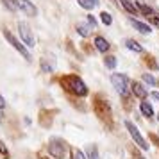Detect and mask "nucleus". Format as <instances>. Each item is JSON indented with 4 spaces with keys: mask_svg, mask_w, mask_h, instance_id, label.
<instances>
[{
    "mask_svg": "<svg viewBox=\"0 0 159 159\" xmlns=\"http://www.w3.org/2000/svg\"><path fill=\"white\" fill-rule=\"evenodd\" d=\"M111 84L120 95H127V88H129V79L123 73H113L111 75Z\"/></svg>",
    "mask_w": 159,
    "mask_h": 159,
    "instance_id": "1",
    "label": "nucleus"
},
{
    "mask_svg": "<svg viewBox=\"0 0 159 159\" xmlns=\"http://www.w3.org/2000/svg\"><path fill=\"white\" fill-rule=\"evenodd\" d=\"M125 127H127V130H129V134L132 136V139H134V141L139 145V148H143V150H148V143H147V141H145V138L139 134V130H138L136 125H134L132 122H129V120H127V122H125Z\"/></svg>",
    "mask_w": 159,
    "mask_h": 159,
    "instance_id": "2",
    "label": "nucleus"
},
{
    "mask_svg": "<svg viewBox=\"0 0 159 159\" xmlns=\"http://www.w3.org/2000/svg\"><path fill=\"white\" fill-rule=\"evenodd\" d=\"M4 38H6V39H7V41H9L11 45H13V48H15V50H18V52H20V54L23 56V57L27 59V61H30V54H29V50H27V48H25V47H23V45L20 43V41H18V39H16V38L13 36V34H11L9 30H4Z\"/></svg>",
    "mask_w": 159,
    "mask_h": 159,
    "instance_id": "3",
    "label": "nucleus"
},
{
    "mask_svg": "<svg viewBox=\"0 0 159 159\" xmlns=\"http://www.w3.org/2000/svg\"><path fill=\"white\" fill-rule=\"evenodd\" d=\"M18 30H20V36H22V39L25 41V45H27V47H34V45H36V39H34L32 32H30V27L25 22L18 23Z\"/></svg>",
    "mask_w": 159,
    "mask_h": 159,
    "instance_id": "4",
    "label": "nucleus"
},
{
    "mask_svg": "<svg viewBox=\"0 0 159 159\" xmlns=\"http://www.w3.org/2000/svg\"><path fill=\"white\" fill-rule=\"evenodd\" d=\"M15 2H16V7L20 9V11H23L25 15H29V16H36L38 15L36 6H34L30 0H15Z\"/></svg>",
    "mask_w": 159,
    "mask_h": 159,
    "instance_id": "5",
    "label": "nucleus"
},
{
    "mask_svg": "<svg viewBox=\"0 0 159 159\" xmlns=\"http://www.w3.org/2000/svg\"><path fill=\"white\" fill-rule=\"evenodd\" d=\"M70 84H72V91L75 95H79V97H84L88 93V88L86 84L79 79V77H70Z\"/></svg>",
    "mask_w": 159,
    "mask_h": 159,
    "instance_id": "6",
    "label": "nucleus"
},
{
    "mask_svg": "<svg viewBox=\"0 0 159 159\" xmlns=\"http://www.w3.org/2000/svg\"><path fill=\"white\" fill-rule=\"evenodd\" d=\"M48 150H50L52 156H56V157H63V156H65V143H63L61 139H54L52 145L48 147Z\"/></svg>",
    "mask_w": 159,
    "mask_h": 159,
    "instance_id": "7",
    "label": "nucleus"
},
{
    "mask_svg": "<svg viewBox=\"0 0 159 159\" xmlns=\"http://www.w3.org/2000/svg\"><path fill=\"white\" fill-rule=\"evenodd\" d=\"M95 47H97V50H98V52H107L111 45H109V41L106 39V38L97 36V38H95Z\"/></svg>",
    "mask_w": 159,
    "mask_h": 159,
    "instance_id": "8",
    "label": "nucleus"
},
{
    "mask_svg": "<svg viewBox=\"0 0 159 159\" xmlns=\"http://www.w3.org/2000/svg\"><path fill=\"white\" fill-rule=\"evenodd\" d=\"M130 23H132V25H134V27H136V29L139 30L141 34H150V32H152L150 25H147V23L139 22V20H134V18H132V20H130Z\"/></svg>",
    "mask_w": 159,
    "mask_h": 159,
    "instance_id": "9",
    "label": "nucleus"
},
{
    "mask_svg": "<svg viewBox=\"0 0 159 159\" xmlns=\"http://www.w3.org/2000/svg\"><path fill=\"white\" fill-rule=\"evenodd\" d=\"M132 91H134V95H136V97H139V98L147 97V89H145L139 82H132Z\"/></svg>",
    "mask_w": 159,
    "mask_h": 159,
    "instance_id": "10",
    "label": "nucleus"
},
{
    "mask_svg": "<svg viewBox=\"0 0 159 159\" xmlns=\"http://www.w3.org/2000/svg\"><path fill=\"white\" fill-rule=\"evenodd\" d=\"M139 109H141V113H143L145 116H148V118L154 116V109H152V106L148 102H141V104H139Z\"/></svg>",
    "mask_w": 159,
    "mask_h": 159,
    "instance_id": "11",
    "label": "nucleus"
},
{
    "mask_svg": "<svg viewBox=\"0 0 159 159\" xmlns=\"http://www.w3.org/2000/svg\"><path fill=\"white\" fill-rule=\"evenodd\" d=\"M125 45H127V48L129 50H134V52H143V47L138 43V41H134V39H127L125 41Z\"/></svg>",
    "mask_w": 159,
    "mask_h": 159,
    "instance_id": "12",
    "label": "nucleus"
},
{
    "mask_svg": "<svg viewBox=\"0 0 159 159\" xmlns=\"http://www.w3.org/2000/svg\"><path fill=\"white\" fill-rule=\"evenodd\" d=\"M120 2H122V6H123L125 9H127V11H129L130 15H136L138 7L134 6V4H130V0H120Z\"/></svg>",
    "mask_w": 159,
    "mask_h": 159,
    "instance_id": "13",
    "label": "nucleus"
},
{
    "mask_svg": "<svg viewBox=\"0 0 159 159\" xmlns=\"http://www.w3.org/2000/svg\"><path fill=\"white\" fill-rule=\"evenodd\" d=\"M79 4H80V7H84V9H93L98 4V0H79Z\"/></svg>",
    "mask_w": 159,
    "mask_h": 159,
    "instance_id": "14",
    "label": "nucleus"
},
{
    "mask_svg": "<svg viewBox=\"0 0 159 159\" xmlns=\"http://www.w3.org/2000/svg\"><path fill=\"white\" fill-rule=\"evenodd\" d=\"M100 20H102V23H104V25H111V23H113V18H111V15H109V13H106V11L100 15Z\"/></svg>",
    "mask_w": 159,
    "mask_h": 159,
    "instance_id": "15",
    "label": "nucleus"
},
{
    "mask_svg": "<svg viewBox=\"0 0 159 159\" xmlns=\"http://www.w3.org/2000/svg\"><path fill=\"white\" fill-rule=\"evenodd\" d=\"M88 156H89V159H98V152H97V147H95V145H89Z\"/></svg>",
    "mask_w": 159,
    "mask_h": 159,
    "instance_id": "16",
    "label": "nucleus"
},
{
    "mask_svg": "<svg viewBox=\"0 0 159 159\" xmlns=\"http://www.w3.org/2000/svg\"><path fill=\"white\" fill-rule=\"evenodd\" d=\"M2 2H4V6H6L9 11H15V9H18V7H16V2H15V0H2Z\"/></svg>",
    "mask_w": 159,
    "mask_h": 159,
    "instance_id": "17",
    "label": "nucleus"
},
{
    "mask_svg": "<svg viewBox=\"0 0 159 159\" xmlns=\"http://www.w3.org/2000/svg\"><path fill=\"white\" fill-rule=\"evenodd\" d=\"M106 66H107V68H115L116 66V57L107 56V57H106Z\"/></svg>",
    "mask_w": 159,
    "mask_h": 159,
    "instance_id": "18",
    "label": "nucleus"
},
{
    "mask_svg": "<svg viewBox=\"0 0 159 159\" xmlns=\"http://www.w3.org/2000/svg\"><path fill=\"white\" fill-rule=\"evenodd\" d=\"M143 80H145V82H148L150 86H154V84H156V79L152 77L150 73H143Z\"/></svg>",
    "mask_w": 159,
    "mask_h": 159,
    "instance_id": "19",
    "label": "nucleus"
},
{
    "mask_svg": "<svg viewBox=\"0 0 159 159\" xmlns=\"http://www.w3.org/2000/svg\"><path fill=\"white\" fill-rule=\"evenodd\" d=\"M138 9H139V11H143V13H147V15H152V9L147 7L145 4H141V2H138Z\"/></svg>",
    "mask_w": 159,
    "mask_h": 159,
    "instance_id": "20",
    "label": "nucleus"
},
{
    "mask_svg": "<svg viewBox=\"0 0 159 159\" xmlns=\"http://www.w3.org/2000/svg\"><path fill=\"white\" fill-rule=\"evenodd\" d=\"M73 159H86V157L80 150H73Z\"/></svg>",
    "mask_w": 159,
    "mask_h": 159,
    "instance_id": "21",
    "label": "nucleus"
},
{
    "mask_svg": "<svg viewBox=\"0 0 159 159\" xmlns=\"http://www.w3.org/2000/svg\"><path fill=\"white\" fill-rule=\"evenodd\" d=\"M0 152H2V154H4V156H9L7 148H6V147H4V143H2V141H0Z\"/></svg>",
    "mask_w": 159,
    "mask_h": 159,
    "instance_id": "22",
    "label": "nucleus"
},
{
    "mask_svg": "<svg viewBox=\"0 0 159 159\" xmlns=\"http://www.w3.org/2000/svg\"><path fill=\"white\" fill-rule=\"evenodd\" d=\"M4 107H6V100H4V97L0 95V111H2Z\"/></svg>",
    "mask_w": 159,
    "mask_h": 159,
    "instance_id": "23",
    "label": "nucleus"
},
{
    "mask_svg": "<svg viewBox=\"0 0 159 159\" xmlns=\"http://www.w3.org/2000/svg\"><path fill=\"white\" fill-rule=\"evenodd\" d=\"M152 98L159 102V93H157V91H152Z\"/></svg>",
    "mask_w": 159,
    "mask_h": 159,
    "instance_id": "24",
    "label": "nucleus"
},
{
    "mask_svg": "<svg viewBox=\"0 0 159 159\" xmlns=\"http://www.w3.org/2000/svg\"><path fill=\"white\" fill-rule=\"evenodd\" d=\"M77 30H79V32H80V34H82V36H86V34H88V30L84 29V27H79V29H77Z\"/></svg>",
    "mask_w": 159,
    "mask_h": 159,
    "instance_id": "25",
    "label": "nucleus"
},
{
    "mask_svg": "<svg viewBox=\"0 0 159 159\" xmlns=\"http://www.w3.org/2000/svg\"><path fill=\"white\" fill-rule=\"evenodd\" d=\"M88 22L91 23V25H95V18H93V16H88Z\"/></svg>",
    "mask_w": 159,
    "mask_h": 159,
    "instance_id": "26",
    "label": "nucleus"
},
{
    "mask_svg": "<svg viewBox=\"0 0 159 159\" xmlns=\"http://www.w3.org/2000/svg\"><path fill=\"white\" fill-rule=\"evenodd\" d=\"M0 122H2V111H0Z\"/></svg>",
    "mask_w": 159,
    "mask_h": 159,
    "instance_id": "27",
    "label": "nucleus"
},
{
    "mask_svg": "<svg viewBox=\"0 0 159 159\" xmlns=\"http://www.w3.org/2000/svg\"><path fill=\"white\" fill-rule=\"evenodd\" d=\"M138 159H143V157H138Z\"/></svg>",
    "mask_w": 159,
    "mask_h": 159,
    "instance_id": "28",
    "label": "nucleus"
},
{
    "mask_svg": "<svg viewBox=\"0 0 159 159\" xmlns=\"http://www.w3.org/2000/svg\"><path fill=\"white\" fill-rule=\"evenodd\" d=\"M41 159H47V157H41Z\"/></svg>",
    "mask_w": 159,
    "mask_h": 159,
    "instance_id": "29",
    "label": "nucleus"
},
{
    "mask_svg": "<svg viewBox=\"0 0 159 159\" xmlns=\"http://www.w3.org/2000/svg\"><path fill=\"white\" fill-rule=\"evenodd\" d=\"M157 68H159V65H157Z\"/></svg>",
    "mask_w": 159,
    "mask_h": 159,
    "instance_id": "30",
    "label": "nucleus"
}]
</instances>
